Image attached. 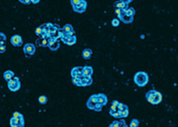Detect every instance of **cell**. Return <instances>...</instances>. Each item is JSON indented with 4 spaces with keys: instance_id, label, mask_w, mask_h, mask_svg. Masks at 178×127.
<instances>
[{
    "instance_id": "obj_24",
    "label": "cell",
    "mask_w": 178,
    "mask_h": 127,
    "mask_svg": "<svg viewBox=\"0 0 178 127\" xmlns=\"http://www.w3.org/2000/svg\"><path fill=\"white\" fill-rule=\"evenodd\" d=\"M139 125V121L137 120V119H132L130 126L131 127H137Z\"/></svg>"
},
{
    "instance_id": "obj_1",
    "label": "cell",
    "mask_w": 178,
    "mask_h": 127,
    "mask_svg": "<svg viewBox=\"0 0 178 127\" xmlns=\"http://www.w3.org/2000/svg\"><path fill=\"white\" fill-rule=\"evenodd\" d=\"M146 100H147L150 104L152 105H158L160 102L163 101V95L159 91H157L155 89L149 90L145 95Z\"/></svg>"
},
{
    "instance_id": "obj_6",
    "label": "cell",
    "mask_w": 178,
    "mask_h": 127,
    "mask_svg": "<svg viewBox=\"0 0 178 127\" xmlns=\"http://www.w3.org/2000/svg\"><path fill=\"white\" fill-rule=\"evenodd\" d=\"M59 39H61V42H63V44L67 46H73L77 42L75 34H62L61 29V36H59Z\"/></svg>"
},
{
    "instance_id": "obj_15",
    "label": "cell",
    "mask_w": 178,
    "mask_h": 127,
    "mask_svg": "<svg viewBox=\"0 0 178 127\" xmlns=\"http://www.w3.org/2000/svg\"><path fill=\"white\" fill-rule=\"evenodd\" d=\"M114 7H115V9L127 10L128 8V4L125 3L124 1H122V0H117V1L114 3Z\"/></svg>"
},
{
    "instance_id": "obj_10",
    "label": "cell",
    "mask_w": 178,
    "mask_h": 127,
    "mask_svg": "<svg viewBox=\"0 0 178 127\" xmlns=\"http://www.w3.org/2000/svg\"><path fill=\"white\" fill-rule=\"evenodd\" d=\"M10 125L12 127H23L24 126V118L23 116L22 118H10Z\"/></svg>"
},
{
    "instance_id": "obj_19",
    "label": "cell",
    "mask_w": 178,
    "mask_h": 127,
    "mask_svg": "<svg viewBox=\"0 0 178 127\" xmlns=\"http://www.w3.org/2000/svg\"><path fill=\"white\" fill-rule=\"evenodd\" d=\"M49 38H40L36 41V44L38 47H48Z\"/></svg>"
},
{
    "instance_id": "obj_11",
    "label": "cell",
    "mask_w": 178,
    "mask_h": 127,
    "mask_svg": "<svg viewBox=\"0 0 178 127\" xmlns=\"http://www.w3.org/2000/svg\"><path fill=\"white\" fill-rule=\"evenodd\" d=\"M118 112L120 118H125L128 115V107L123 103H119L118 106Z\"/></svg>"
},
{
    "instance_id": "obj_17",
    "label": "cell",
    "mask_w": 178,
    "mask_h": 127,
    "mask_svg": "<svg viewBox=\"0 0 178 127\" xmlns=\"http://www.w3.org/2000/svg\"><path fill=\"white\" fill-rule=\"evenodd\" d=\"M61 33L62 34H75V31L73 29V26L71 24H65V25L61 28Z\"/></svg>"
},
{
    "instance_id": "obj_7",
    "label": "cell",
    "mask_w": 178,
    "mask_h": 127,
    "mask_svg": "<svg viewBox=\"0 0 178 127\" xmlns=\"http://www.w3.org/2000/svg\"><path fill=\"white\" fill-rule=\"evenodd\" d=\"M7 83H8V89L13 92H16L20 89V82L18 77H14Z\"/></svg>"
},
{
    "instance_id": "obj_4",
    "label": "cell",
    "mask_w": 178,
    "mask_h": 127,
    "mask_svg": "<svg viewBox=\"0 0 178 127\" xmlns=\"http://www.w3.org/2000/svg\"><path fill=\"white\" fill-rule=\"evenodd\" d=\"M73 84L77 86H89L93 83L92 77H85L82 76L80 78H72Z\"/></svg>"
},
{
    "instance_id": "obj_20",
    "label": "cell",
    "mask_w": 178,
    "mask_h": 127,
    "mask_svg": "<svg viewBox=\"0 0 178 127\" xmlns=\"http://www.w3.org/2000/svg\"><path fill=\"white\" fill-rule=\"evenodd\" d=\"M82 55H83L84 59H87V60H88V59H90V57H92L93 51L90 50V49H85L82 52Z\"/></svg>"
},
{
    "instance_id": "obj_14",
    "label": "cell",
    "mask_w": 178,
    "mask_h": 127,
    "mask_svg": "<svg viewBox=\"0 0 178 127\" xmlns=\"http://www.w3.org/2000/svg\"><path fill=\"white\" fill-rule=\"evenodd\" d=\"M82 69L83 67L81 66H77V67H74V68H72L71 70V78H80L83 76V73H82Z\"/></svg>"
},
{
    "instance_id": "obj_21",
    "label": "cell",
    "mask_w": 178,
    "mask_h": 127,
    "mask_svg": "<svg viewBox=\"0 0 178 127\" xmlns=\"http://www.w3.org/2000/svg\"><path fill=\"white\" fill-rule=\"evenodd\" d=\"M3 77H4V79L8 82V81H10L11 79H13L14 77H15V74H14L13 71H11V70H8V71H5L4 74H3Z\"/></svg>"
},
{
    "instance_id": "obj_23",
    "label": "cell",
    "mask_w": 178,
    "mask_h": 127,
    "mask_svg": "<svg viewBox=\"0 0 178 127\" xmlns=\"http://www.w3.org/2000/svg\"><path fill=\"white\" fill-rule=\"evenodd\" d=\"M38 101H39V103H40V104L45 105V104L47 103L48 99H47V97H46V96H44V95H42V96H40L39 98H38Z\"/></svg>"
},
{
    "instance_id": "obj_12",
    "label": "cell",
    "mask_w": 178,
    "mask_h": 127,
    "mask_svg": "<svg viewBox=\"0 0 178 127\" xmlns=\"http://www.w3.org/2000/svg\"><path fill=\"white\" fill-rule=\"evenodd\" d=\"M35 52H36V47H35V46H34L33 44L28 43V44H26V45H24V47H23V52H24V54H26L27 56L33 55L34 54H35Z\"/></svg>"
},
{
    "instance_id": "obj_27",
    "label": "cell",
    "mask_w": 178,
    "mask_h": 127,
    "mask_svg": "<svg viewBox=\"0 0 178 127\" xmlns=\"http://www.w3.org/2000/svg\"><path fill=\"white\" fill-rule=\"evenodd\" d=\"M6 51V46L5 43H0V54H3Z\"/></svg>"
},
{
    "instance_id": "obj_26",
    "label": "cell",
    "mask_w": 178,
    "mask_h": 127,
    "mask_svg": "<svg viewBox=\"0 0 178 127\" xmlns=\"http://www.w3.org/2000/svg\"><path fill=\"white\" fill-rule=\"evenodd\" d=\"M119 24H120V20H119V19H114V20H112V25H113L114 27L119 26Z\"/></svg>"
},
{
    "instance_id": "obj_9",
    "label": "cell",
    "mask_w": 178,
    "mask_h": 127,
    "mask_svg": "<svg viewBox=\"0 0 178 127\" xmlns=\"http://www.w3.org/2000/svg\"><path fill=\"white\" fill-rule=\"evenodd\" d=\"M87 7H88V3H87L86 0H81V2H80L79 4L73 6L72 8H73V11L74 12L82 14L87 10Z\"/></svg>"
},
{
    "instance_id": "obj_16",
    "label": "cell",
    "mask_w": 178,
    "mask_h": 127,
    "mask_svg": "<svg viewBox=\"0 0 178 127\" xmlns=\"http://www.w3.org/2000/svg\"><path fill=\"white\" fill-rule=\"evenodd\" d=\"M96 99H97V102L102 106H105L108 103V98H107L106 95L103 94V93L96 94Z\"/></svg>"
},
{
    "instance_id": "obj_28",
    "label": "cell",
    "mask_w": 178,
    "mask_h": 127,
    "mask_svg": "<svg viewBox=\"0 0 178 127\" xmlns=\"http://www.w3.org/2000/svg\"><path fill=\"white\" fill-rule=\"evenodd\" d=\"M80 2H81V0H70V3H71L72 7L75 6V5H77V4H79Z\"/></svg>"
},
{
    "instance_id": "obj_30",
    "label": "cell",
    "mask_w": 178,
    "mask_h": 127,
    "mask_svg": "<svg viewBox=\"0 0 178 127\" xmlns=\"http://www.w3.org/2000/svg\"><path fill=\"white\" fill-rule=\"evenodd\" d=\"M30 2L32 3V4H37V3L40 2V0H30Z\"/></svg>"
},
{
    "instance_id": "obj_31",
    "label": "cell",
    "mask_w": 178,
    "mask_h": 127,
    "mask_svg": "<svg viewBox=\"0 0 178 127\" xmlns=\"http://www.w3.org/2000/svg\"><path fill=\"white\" fill-rule=\"evenodd\" d=\"M122 1H124L125 3H127V4H128V3L132 2V1H134V0H122Z\"/></svg>"
},
{
    "instance_id": "obj_22",
    "label": "cell",
    "mask_w": 178,
    "mask_h": 127,
    "mask_svg": "<svg viewBox=\"0 0 178 127\" xmlns=\"http://www.w3.org/2000/svg\"><path fill=\"white\" fill-rule=\"evenodd\" d=\"M109 126H110V127H116V126H125V127H127V123H125V120H121V121H113Z\"/></svg>"
},
{
    "instance_id": "obj_3",
    "label": "cell",
    "mask_w": 178,
    "mask_h": 127,
    "mask_svg": "<svg viewBox=\"0 0 178 127\" xmlns=\"http://www.w3.org/2000/svg\"><path fill=\"white\" fill-rule=\"evenodd\" d=\"M87 107H88V109H90V110H93L96 112H100L101 110H102L103 106L97 102L96 94H93L89 98V100L87 101Z\"/></svg>"
},
{
    "instance_id": "obj_2",
    "label": "cell",
    "mask_w": 178,
    "mask_h": 127,
    "mask_svg": "<svg viewBox=\"0 0 178 127\" xmlns=\"http://www.w3.org/2000/svg\"><path fill=\"white\" fill-rule=\"evenodd\" d=\"M134 83L136 84L137 86L143 87L145 86H147V83H149V76L146 72H137L135 73L134 78Z\"/></svg>"
},
{
    "instance_id": "obj_8",
    "label": "cell",
    "mask_w": 178,
    "mask_h": 127,
    "mask_svg": "<svg viewBox=\"0 0 178 127\" xmlns=\"http://www.w3.org/2000/svg\"><path fill=\"white\" fill-rule=\"evenodd\" d=\"M48 47L51 51H57L61 47V44H59V41L58 38L55 37H50L49 38V43H48Z\"/></svg>"
},
{
    "instance_id": "obj_18",
    "label": "cell",
    "mask_w": 178,
    "mask_h": 127,
    "mask_svg": "<svg viewBox=\"0 0 178 127\" xmlns=\"http://www.w3.org/2000/svg\"><path fill=\"white\" fill-rule=\"evenodd\" d=\"M82 73H83V76H85V77H92L93 74V67H90V66H84L83 69H82Z\"/></svg>"
},
{
    "instance_id": "obj_13",
    "label": "cell",
    "mask_w": 178,
    "mask_h": 127,
    "mask_svg": "<svg viewBox=\"0 0 178 127\" xmlns=\"http://www.w3.org/2000/svg\"><path fill=\"white\" fill-rule=\"evenodd\" d=\"M11 44L14 47H20L23 45V38L20 35H14L11 37Z\"/></svg>"
},
{
    "instance_id": "obj_5",
    "label": "cell",
    "mask_w": 178,
    "mask_h": 127,
    "mask_svg": "<svg viewBox=\"0 0 178 127\" xmlns=\"http://www.w3.org/2000/svg\"><path fill=\"white\" fill-rule=\"evenodd\" d=\"M115 13H116V15L118 16L119 20H122L124 23H127V24L131 23L132 22H134V17L128 15V14L125 13V10L115 9Z\"/></svg>"
},
{
    "instance_id": "obj_29",
    "label": "cell",
    "mask_w": 178,
    "mask_h": 127,
    "mask_svg": "<svg viewBox=\"0 0 178 127\" xmlns=\"http://www.w3.org/2000/svg\"><path fill=\"white\" fill-rule=\"evenodd\" d=\"M19 1L20 2V3H23V4H26V5H27V4H30V0H19Z\"/></svg>"
},
{
    "instance_id": "obj_25",
    "label": "cell",
    "mask_w": 178,
    "mask_h": 127,
    "mask_svg": "<svg viewBox=\"0 0 178 127\" xmlns=\"http://www.w3.org/2000/svg\"><path fill=\"white\" fill-rule=\"evenodd\" d=\"M6 35L4 33L0 32V43H5L6 42Z\"/></svg>"
}]
</instances>
